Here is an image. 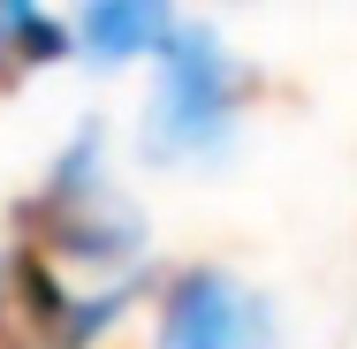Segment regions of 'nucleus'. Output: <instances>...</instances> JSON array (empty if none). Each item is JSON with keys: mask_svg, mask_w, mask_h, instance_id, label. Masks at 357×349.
<instances>
[{"mask_svg": "<svg viewBox=\"0 0 357 349\" xmlns=\"http://www.w3.org/2000/svg\"><path fill=\"white\" fill-rule=\"evenodd\" d=\"M122 311V296H84L54 281L46 251H8L0 258V349H84L107 319Z\"/></svg>", "mask_w": 357, "mask_h": 349, "instance_id": "nucleus-2", "label": "nucleus"}, {"mask_svg": "<svg viewBox=\"0 0 357 349\" xmlns=\"http://www.w3.org/2000/svg\"><path fill=\"white\" fill-rule=\"evenodd\" d=\"M266 304L228 274H183L160 304V349H259Z\"/></svg>", "mask_w": 357, "mask_h": 349, "instance_id": "nucleus-4", "label": "nucleus"}, {"mask_svg": "<svg viewBox=\"0 0 357 349\" xmlns=\"http://www.w3.org/2000/svg\"><path fill=\"white\" fill-rule=\"evenodd\" d=\"M243 76L206 31H175L160 46V99H152V152H213L236 122Z\"/></svg>", "mask_w": 357, "mask_h": 349, "instance_id": "nucleus-1", "label": "nucleus"}, {"mask_svg": "<svg viewBox=\"0 0 357 349\" xmlns=\"http://www.w3.org/2000/svg\"><path fill=\"white\" fill-rule=\"evenodd\" d=\"M23 228H31V251H69V258H130L137 251V220L107 205L99 175H91V137L54 167L46 198L23 205Z\"/></svg>", "mask_w": 357, "mask_h": 349, "instance_id": "nucleus-3", "label": "nucleus"}, {"mask_svg": "<svg viewBox=\"0 0 357 349\" xmlns=\"http://www.w3.org/2000/svg\"><path fill=\"white\" fill-rule=\"evenodd\" d=\"M61 54H69V38L54 15H38V0H0V84H15L38 61H61Z\"/></svg>", "mask_w": 357, "mask_h": 349, "instance_id": "nucleus-6", "label": "nucleus"}, {"mask_svg": "<svg viewBox=\"0 0 357 349\" xmlns=\"http://www.w3.org/2000/svg\"><path fill=\"white\" fill-rule=\"evenodd\" d=\"M167 38V0H84V46L99 61H130Z\"/></svg>", "mask_w": 357, "mask_h": 349, "instance_id": "nucleus-5", "label": "nucleus"}]
</instances>
